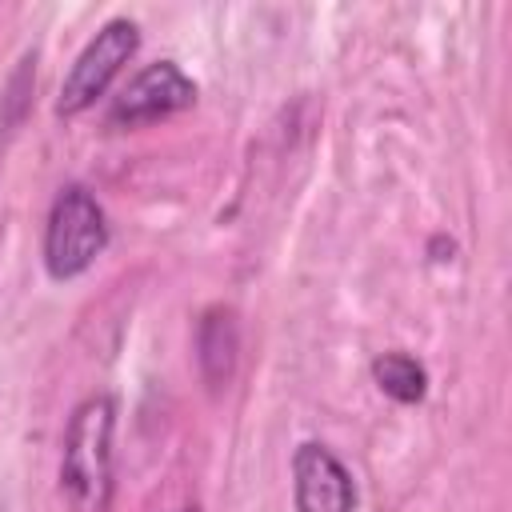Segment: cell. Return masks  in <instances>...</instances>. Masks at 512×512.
<instances>
[{"label": "cell", "instance_id": "cell-1", "mask_svg": "<svg viewBox=\"0 0 512 512\" xmlns=\"http://www.w3.org/2000/svg\"><path fill=\"white\" fill-rule=\"evenodd\" d=\"M112 428H116V404L108 392H96L76 404L60 456V492L72 512H108Z\"/></svg>", "mask_w": 512, "mask_h": 512}, {"label": "cell", "instance_id": "cell-2", "mask_svg": "<svg viewBox=\"0 0 512 512\" xmlns=\"http://www.w3.org/2000/svg\"><path fill=\"white\" fill-rule=\"evenodd\" d=\"M108 244V220L96 196L84 184H68L56 192L48 228H44V268L56 280L80 276Z\"/></svg>", "mask_w": 512, "mask_h": 512}, {"label": "cell", "instance_id": "cell-3", "mask_svg": "<svg viewBox=\"0 0 512 512\" xmlns=\"http://www.w3.org/2000/svg\"><path fill=\"white\" fill-rule=\"evenodd\" d=\"M140 48V28L124 16L108 20L76 56V64L68 68L60 96H56V112L60 116H76L88 104H96V96H104V88L112 84V76L120 72V64L132 60V52Z\"/></svg>", "mask_w": 512, "mask_h": 512}, {"label": "cell", "instance_id": "cell-4", "mask_svg": "<svg viewBox=\"0 0 512 512\" xmlns=\"http://www.w3.org/2000/svg\"><path fill=\"white\" fill-rule=\"evenodd\" d=\"M192 100H196V84L172 60H156V64L140 68L120 88V96L108 108V120L120 128H140V124L164 120L180 108H192Z\"/></svg>", "mask_w": 512, "mask_h": 512}, {"label": "cell", "instance_id": "cell-5", "mask_svg": "<svg viewBox=\"0 0 512 512\" xmlns=\"http://www.w3.org/2000/svg\"><path fill=\"white\" fill-rule=\"evenodd\" d=\"M292 480H296V508L300 512H352V504H356V488H352L348 468L316 440L296 448Z\"/></svg>", "mask_w": 512, "mask_h": 512}, {"label": "cell", "instance_id": "cell-6", "mask_svg": "<svg viewBox=\"0 0 512 512\" xmlns=\"http://www.w3.org/2000/svg\"><path fill=\"white\" fill-rule=\"evenodd\" d=\"M236 352H240V332H236V312L216 304L200 316L196 324V360L200 372L212 388H224L236 372Z\"/></svg>", "mask_w": 512, "mask_h": 512}, {"label": "cell", "instance_id": "cell-7", "mask_svg": "<svg viewBox=\"0 0 512 512\" xmlns=\"http://www.w3.org/2000/svg\"><path fill=\"white\" fill-rule=\"evenodd\" d=\"M372 380L380 384L384 396L400 400V404H420L428 392V372L416 356L408 352H384L372 360Z\"/></svg>", "mask_w": 512, "mask_h": 512}]
</instances>
